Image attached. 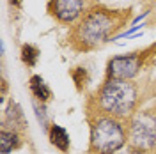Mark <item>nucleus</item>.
<instances>
[{
  "label": "nucleus",
  "mask_w": 156,
  "mask_h": 154,
  "mask_svg": "<svg viewBox=\"0 0 156 154\" xmlns=\"http://www.w3.org/2000/svg\"><path fill=\"white\" fill-rule=\"evenodd\" d=\"M129 9H110L90 5L85 14L69 29V46L76 51H92L107 44L110 37L129 19Z\"/></svg>",
  "instance_id": "f257e3e1"
},
{
  "label": "nucleus",
  "mask_w": 156,
  "mask_h": 154,
  "mask_svg": "<svg viewBox=\"0 0 156 154\" xmlns=\"http://www.w3.org/2000/svg\"><path fill=\"white\" fill-rule=\"evenodd\" d=\"M136 103L138 89L131 80L107 78L89 99L87 108L94 112V115H108L124 121L135 114Z\"/></svg>",
  "instance_id": "f03ea898"
},
{
  "label": "nucleus",
  "mask_w": 156,
  "mask_h": 154,
  "mask_svg": "<svg viewBox=\"0 0 156 154\" xmlns=\"http://www.w3.org/2000/svg\"><path fill=\"white\" fill-rule=\"evenodd\" d=\"M128 142V133L121 119L108 115L90 117V142L92 154H115Z\"/></svg>",
  "instance_id": "7ed1b4c3"
},
{
  "label": "nucleus",
  "mask_w": 156,
  "mask_h": 154,
  "mask_svg": "<svg viewBox=\"0 0 156 154\" xmlns=\"http://www.w3.org/2000/svg\"><path fill=\"white\" fill-rule=\"evenodd\" d=\"M128 145L136 152H149L156 147V110L135 112L128 119Z\"/></svg>",
  "instance_id": "20e7f679"
},
{
  "label": "nucleus",
  "mask_w": 156,
  "mask_h": 154,
  "mask_svg": "<svg viewBox=\"0 0 156 154\" xmlns=\"http://www.w3.org/2000/svg\"><path fill=\"white\" fill-rule=\"evenodd\" d=\"M87 9V0H48L46 5L50 16L66 27H73Z\"/></svg>",
  "instance_id": "39448f33"
},
{
  "label": "nucleus",
  "mask_w": 156,
  "mask_h": 154,
  "mask_svg": "<svg viewBox=\"0 0 156 154\" xmlns=\"http://www.w3.org/2000/svg\"><path fill=\"white\" fill-rule=\"evenodd\" d=\"M142 69V53L133 51L126 55H115L107 64V78L114 80H133Z\"/></svg>",
  "instance_id": "423d86ee"
},
{
  "label": "nucleus",
  "mask_w": 156,
  "mask_h": 154,
  "mask_svg": "<svg viewBox=\"0 0 156 154\" xmlns=\"http://www.w3.org/2000/svg\"><path fill=\"white\" fill-rule=\"evenodd\" d=\"M23 144L21 135L18 129L7 128L5 124H2V131H0V152L2 154H9L12 151L20 149Z\"/></svg>",
  "instance_id": "0eeeda50"
},
{
  "label": "nucleus",
  "mask_w": 156,
  "mask_h": 154,
  "mask_svg": "<svg viewBox=\"0 0 156 154\" xmlns=\"http://www.w3.org/2000/svg\"><path fill=\"white\" fill-rule=\"evenodd\" d=\"M48 140L50 144L53 145L55 149H58L60 152H68L71 140H69V133L58 124H51L48 128Z\"/></svg>",
  "instance_id": "6e6552de"
},
{
  "label": "nucleus",
  "mask_w": 156,
  "mask_h": 154,
  "mask_svg": "<svg viewBox=\"0 0 156 154\" xmlns=\"http://www.w3.org/2000/svg\"><path fill=\"white\" fill-rule=\"evenodd\" d=\"M29 89H30V92H32V96H34V99L39 101L41 105L48 103L50 99H51V90H50V87L46 85V82L43 80V76H39V75L30 76Z\"/></svg>",
  "instance_id": "1a4fd4ad"
},
{
  "label": "nucleus",
  "mask_w": 156,
  "mask_h": 154,
  "mask_svg": "<svg viewBox=\"0 0 156 154\" xmlns=\"http://www.w3.org/2000/svg\"><path fill=\"white\" fill-rule=\"evenodd\" d=\"M39 55H41V51L34 44H23L21 46V51H20L21 62L27 68H36V64H37V60H39Z\"/></svg>",
  "instance_id": "9d476101"
},
{
  "label": "nucleus",
  "mask_w": 156,
  "mask_h": 154,
  "mask_svg": "<svg viewBox=\"0 0 156 154\" xmlns=\"http://www.w3.org/2000/svg\"><path fill=\"white\" fill-rule=\"evenodd\" d=\"M71 76H73V82L76 83L78 90H82V89L89 83V73H87L85 68H75L71 71Z\"/></svg>",
  "instance_id": "9b49d317"
}]
</instances>
